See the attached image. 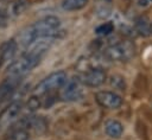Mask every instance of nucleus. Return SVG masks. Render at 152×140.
<instances>
[{"instance_id": "obj_13", "label": "nucleus", "mask_w": 152, "mask_h": 140, "mask_svg": "<svg viewBox=\"0 0 152 140\" xmlns=\"http://www.w3.org/2000/svg\"><path fill=\"white\" fill-rule=\"evenodd\" d=\"M89 0H63L62 8L68 12H75L84 8L88 5Z\"/></svg>"}, {"instance_id": "obj_3", "label": "nucleus", "mask_w": 152, "mask_h": 140, "mask_svg": "<svg viewBox=\"0 0 152 140\" xmlns=\"http://www.w3.org/2000/svg\"><path fill=\"white\" fill-rule=\"evenodd\" d=\"M68 81V75L63 70H58L55 72L49 74L45 76L34 88V95L37 96H43V95H49L52 91L61 90V88Z\"/></svg>"}, {"instance_id": "obj_6", "label": "nucleus", "mask_w": 152, "mask_h": 140, "mask_svg": "<svg viewBox=\"0 0 152 140\" xmlns=\"http://www.w3.org/2000/svg\"><path fill=\"white\" fill-rule=\"evenodd\" d=\"M83 96V83L80 76H75L71 79H68L66 83L61 88L59 97L62 101L72 102L77 101Z\"/></svg>"}, {"instance_id": "obj_12", "label": "nucleus", "mask_w": 152, "mask_h": 140, "mask_svg": "<svg viewBox=\"0 0 152 140\" xmlns=\"http://www.w3.org/2000/svg\"><path fill=\"white\" fill-rule=\"evenodd\" d=\"M104 132L108 136L113 139H119L124 133V126L120 121L115 119H109L104 122Z\"/></svg>"}, {"instance_id": "obj_16", "label": "nucleus", "mask_w": 152, "mask_h": 140, "mask_svg": "<svg viewBox=\"0 0 152 140\" xmlns=\"http://www.w3.org/2000/svg\"><path fill=\"white\" fill-rule=\"evenodd\" d=\"M109 83L112 87H114L118 90H124L126 84H125V78L119 76V75H112L109 77Z\"/></svg>"}, {"instance_id": "obj_4", "label": "nucleus", "mask_w": 152, "mask_h": 140, "mask_svg": "<svg viewBox=\"0 0 152 140\" xmlns=\"http://www.w3.org/2000/svg\"><path fill=\"white\" fill-rule=\"evenodd\" d=\"M42 58L30 55L25 52L20 58L12 62L7 68V76H18L23 77L26 74H28L31 70H33L40 62Z\"/></svg>"}, {"instance_id": "obj_7", "label": "nucleus", "mask_w": 152, "mask_h": 140, "mask_svg": "<svg viewBox=\"0 0 152 140\" xmlns=\"http://www.w3.org/2000/svg\"><path fill=\"white\" fill-rule=\"evenodd\" d=\"M83 85L90 88H97L102 85L107 79V74L104 69L100 65H93L84 70L80 76Z\"/></svg>"}, {"instance_id": "obj_2", "label": "nucleus", "mask_w": 152, "mask_h": 140, "mask_svg": "<svg viewBox=\"0 0 152 140\" xmlns=\"http://www.w3.org/2000/svg\"><path fill=\"white\" fill-rule=\"evenodd\" d=\"M135 45L131 40H119L103 50V56L112 62H128L135 56Z\"/></svg>"}, {"instance_id": "obj_1", "label": "nucleus", "mask_w": 152, "mask_h": 140, "mask_svg": "<svg viewBox=\"0 0 152 140\" xmlns=\"http://www.w3.org/2000/svg\"><path fill=\"white\" fill-rule=\"evenodd\" d=\"M61 19L56 15H46L30 25L20 36V43L28 46L39 38L56 37L61 30Z\"/></svg>"}, {"instance_id": "obj_18", "label": "nucleus", "mask_w": 152, "mask_h": 140, "mask_svg": "<svg viewBox=\"0 0 152 140\" xmlns=\"http://www.w3.org/2000/svg\"><path fill=\"white\" fill-rule=\"evenodd\" d=\"M148 30H150V33H151V34H152V23H151V24H150V28H148Z\"/></svg>"}, {"instance_id": "obj_14", "label": "nucleus", "mask_w": 152, "mask_h": 140, "mask_svg": "<svg viewBox=\"0 0 152 140\" xmlns=\"http://www.w3.org/2000/svg\"><path fill=\"white\" fill-rule=\"evenodd\" d=\"M114 24L112 21H106V23H102L101 25H99L96 28H95V33L100 37H107L109 36L110 33L114 32Z\"/></svg>"}, {"instance_id": "obj_8", "label": "nucleus", "mask_w": 152, "mask_h": 140, "mask_svg": "<svg viewBox=\"0 0 152 140\" xmlns=\"http://www.w3.org/2000/svg\"><path fill=\"white\" fill-rule=\"evenodd\" d=\"M95 101L99 106L106 109H118L122 104V98L119 94L110 90H99L95 93Z\"/></svg>"}, {"instance_id": "obj_9", "label": "nucleus", "mask_w": 152, "mask_h": 140, "mask_svg": "<svg viewBox=\"0 0 152 140\" xmlns=\"http://www.w3.org/2000/svg\"><path fill=\"white\" fill-rule=\"evenodd\" d=\"M21 78L23 77H18V76H7L5 79L1 81V83H0V104L8 101L14 95V93L20 87Z\"/></svg>"}, {"instance_id": "obj_11", "label": "nucleus", "mask_w": 152, "mask_h": 140, "mask_svg": "<svg viewBox=\"0 0 152 140\" xmlns=\"http://www.w3.org/2000/svg\"><path fill=\"white\" fill-rule=\"evenodd\" d=\"M28 7V1L27 0H12L6 8L8 15L11 19H14L17 17H19L20 14H23L26 8Z\"/></svg>"}, {"instance_id": "obj_10", "label": "nucleus", "mask_w": 152, "mask_h": 140, "mask_svg": "<svg viewBox=\"0 0 152 140\" xmlns=\"http://www.w3.org/2000/svg\"><path fill=\"white\" fill-rule=\"evenodd\" d=\"M17 49H18V43L14 39H10L6 40L5 43L1 44L0 46V66L5 65L6 63L11 62L15 53H17Z\"/></svg>"}, {"instance_id": "obj_5", "label": "nucleus", "mask_w": 152, "mask_h": 140, "mask_svg": "<svg viewBox=\"0 0 152 140\" xmlns=\"http://www.w3.org/2000/svg\"><path fill=\"white\" fill-rule=\"evenodd\" d=\"M24 110V102L15 100L11 102L0 114V132H6L13 123H15Z\"/></svg>"}, {"instance_id": "obj_17", "label": "nucleus", "mask_w": 152, "mask_h": 140, "mask_svg": "<svg viewBox=\"0 0 152 140\" xmlns=\"http://www.w3.org/2000/svg\"><path fill=\"white\" fill-rule=\"evenodd\" d=\"M11 21V18L5 7H0V27H5Z\"/></svg>"}, {"instance_id": "obj_19", "label": "nucleus", "mask_w": 152, "mask_h": 140, "mask_svg": "<svg viewBox=\"0 0 152 140\" xmlns=\"http://www.w3.org/2000/svg\"><path fill=\"white\" fill-rule=\"evenodd\" d=\"M0 1H6V0H0Z\"/></svg>"}, {"instance_id": "obj_15", "label": "nucleus", "mask_w": 152, "mask_h": 140, "mask_svg": "<svg viewBox=\"0 0 152 140\" xmlns=\"http://www.w3.org/2000/svg\"><path fill=\"white\" fill-rule=\"evenodd\" d=\"M40 106H42V101H40L39 96L33 95L28 98V101L26 102V106L24 104V110H26L28 114H33Z\"/></svg>"}]
</instances>
